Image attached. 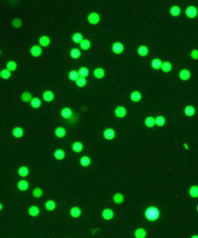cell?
Returning a JSON list of instances; mask_svg holds the SVG:
<instances>
[{"label": "cell", "instance_id": "obj_1", "mask_svg": "<svg viewBox=\"0 0 198 238\" xmlns=\"http://www.w3.org/2000/svg\"><path fill=\"white\" fill-rule=\"evenodd\" d=\"M158 214H159L158 211V209H156L155 208H149L148 209H147L145 213L146 217L149 220H155L156 218L158 217Z\"/></svg>", "mask_w": 198, "mask_h": 238}, {"label": "cell", "instance_id": "obj_2", "mask_svg": "<svg viewBox=\"0 0 198 238\" xmlns=\"http://www.w3.org/2000/svg\"><path fill=\"white\" fill-rule=\"evenodd\" d=\"M88 22H90V23L96 24V23H98V22H99V20H100V17H99V15L97 13V12H91V13L88 15Z\"/></svg>", "mask_w": 198, "mask_h": 238}, {"label": "cell", "instance_id": "obj_3", "mask_svg": "<svg viewBox=\"0 0 198 238\" xmlns=\"http://www.w3.org/2000/svg\"><path fill=\"white\" fill-rule=\"evenodd\" d=\"M112 51L116 53H121L123 51V45L120 42H116L112 45Z\"/></svg>", "mask_w": 198, "mask_h": 238}, {"label": "cell", "instance_id": "obj_4", "mask_svg": "<svg viewBox=\"0 0 198 238\" xmlns=\"http://www.w3.org/2000/svg\"><path fill=\"white\" fill-rule=\"evenodd\" d=\"M115 113H116V116L119 117V118H122V117H124V116L125 115L126 111H125V109L123 108V107H121V106H118L117 108H116V110H115Z\"/></svg>", "mask_w": 198, "mask_h": 238}, {"label": "cell", "instance_id": "obj_5", "mask_svg": "<svg viewBox=\"0 0 198 238\" xmlns=\"http://www.w3.org/2000/svg\"><path fill=\"white\" fill-rule=\"evenodd\" d=\"M31 54L34 56H38L41 54V48L39 46H33L31 48Z\"/></svg>", "mask_w": 198, "mask_h": 238}, {"label": "cell", "instance_id": "obj_6", "mask_svg": "<svg viewBox=\"0 0 198 238\" xmlns=\"http://www.w3.org/2000/svg\"><path fill=\"white\" fill-rule=\"evenodd\" d=\"M40 46H47L50 44V38L46 36H42L39 39Z\"/></svg>", "mask_w": 198, "mask_h": 238}, {"label": "cell", "instance_id": "obj_7", "mask_svg": "<svg viewBox=\"0 0 198 238\" xmlns=\"http://www.w3.org/2000/svg\"><path fill=\"white\" fill-rule=\"evenodd\" d=\"M104 136H105V138L109 139V140L112 139L114 136H115V131L111 128L106 129V130L104 131Z\"/></svg>", "mask_w": 198, "mask_h": 238}, {"label": "cell", "instance_id": "obj_8", "mask_svg": "<svg viewBox=\"0 0 198 238\" xmlns=\"http://www.w3.org/2000/svg\"><path fill=\"white\" fill-rule=\"evenodd\" d=\"M43 98L47 102L51 101L54 98V93L51 91H46L43 93Z\"/></svg>", "mask_w": 198, "mask_h": 238}, {"label": "cell", "instance_id": "obj_9", "mask_svg": "<svg viewBox=\"0 0 198 238\" xmlns=\"http://www.w3.org/2000/svg\"><path fill=\"white\" fill-rule=\"evenodd\" d=\"M130 98H131V100H133L135 102L139 101V100H140V98H141V94L140 92H138V91L132 92L130 94Z\"/></svg>", "mask_w": 198, "mask_h": 238}, {"label": "cell", "instance_id": "obj_10", "mask_svg": "<svg viewBox=\"0 0 198 238\" xmlns=\"http://www.w3.org/2000/svg\"><path fill=\"white\" fill-rule=\"evenodd\" d=\"M93 74H94V75H95L96 78L101 79V78H102L104 75V70L101 68H97L95 70H94Z\"/></svg>", "mask_w": 198, "mask_h": 238}, {"label": "cell", "instance_id": "obj_11", "mask_svg": "<svg viewBox=\"0 0 198 238\" xmlns=\"http://www.w3.org/2000/svg\"><path fill=\"white\" fill-rule=\"evenodd\" d=\"M179 76H180L181 79L186 80V79H187L190 77V72L188 71L187 69H182V70L180 71Z\"/></svg>", "mask_w": 198, "mask_h": 238}, {"label": "cell", "instance_id": "obj_12", "mask_svg": "<svg viewBox=\"0 0 198 238\" xmlns=\"http://www.w3.org/2000/svg\"><path fill=\"white\" fill-rule=\"evenodd\" d=\"M197 14V9H196V7H192V6H190L187 7V15L189 17H194L195 15Z\"/></svg>", "mask_w": 198, "mask_h": 238}, {"label": "cell", "instance_id": "obj_13", "mask_svg": "<svg viewBox=\"0 0 198 238\" xmlns=\"http://www.w3.org/2000/svg\"><path fill=\"white\" fill-rule=\"evenodd\" d=\"M71 114H72V111L69 108H64L62 109L61 115L63 116L64 118H69V117L71 116Z\"/></svg>", "mask_w": 198, "mask_h": 238}, {"label": "cell", "instance_id": "obj_14", "mask_svg": "<svg viewBox=\"0 0 198 238\" xmlns=\"http://www.w3.org/2000/svg\"><path fill=\"white\" fill-rule=\"evenodd\" d=\"M22 100L25 101V102H31L32 100V98H31V94L29 93V92H24L22 94Z\"/></svg>", "mask_w": 198, "mask_h": 238}, {"label": "cell", "instance_id": "obj_15", "mask_svg": "<svg viewBox=\"0 0 198 238\" xmlns=\"http://www.w3.org/2000/svg\"><path fill=\"white\" fill-rule=\"evenodd\" d=\"M0 75H1L2 78H3V79H8L10 75H11V72H10L9 69H4L0 72Z\"/></svg>", "mask_w": 198, "mask_h": 238}, {"label": "cell", "instance_id": "obj_16", "mask_svg": "<svg viewBox=\"0 0 198 238\" xmlns=\"http://www.w3.org/2000/svg\"><path fill=\"white\" fill-rule=\"evenodd\" d=\"M80 46L82 49L83 50H87L88 49L89 47H90V41H88V40H83L81 42H80Z\"/></svg>", "mask_w": 198, "mask_h": 238}, {"label": "cell", "instance_id": "obj_17", "mask_svg": "<svg viewBox=\"0 0 198 238\" xmlns=\"http://www.w3.org/2000/svg\"><path fill=\"white\" fill-rule=\"evenodd\" d=\"M12 134L17 136V137H20V136H22V134H23V131H22V128L20 127H16L13 129V131H12Z\"/></svg>", "mask_w": 198, "mask_h": 238}, {"label": "cell", "instance_id": "obj_18", "mask_svg": "<svg viewBox=\"0 0 198 238\" xmlns=\"http://www.w3.org/2000/svg\"><path fill=\"white\" fill-rule=\"evenodd\" d=\"M72 39H73V41L74 42H77V43H80V42L83 41V36H82V35L80 33H75L74 34L73 37H72Z\"/></svg>", "mask_w": 198, "mask_h": 238}, {"label": "cell", "instance_id": "obj_19", "mask_svg": "<svg viewBox=\"0 0 198 238\" xmlns=\"http://www.w3.org/2000/svg\"><path fill=\"white\" fill-rule=\"evenodd\" d=\"M151 64H152V66L153 67V68L158 69V68H160V67H162V64H162V62H161L160 60L154 59V60H153L152 61Z\"/></svg>", "mask_w": 198, "mask_h": 238}, {"label": "cell", "instance_id": "obj_20", "mask_svg": "<svg viewBox=\"0 0 198 238\" xmlns=\"http://www.w3.org/2000/svg\"><path fill=\"white\" fill-rule=\"evenodd\" d=\"M138 53L141 55V56H145L148 54V48L145 46H141L139 47L138 49Z\"/></svg>", "mask_w": 198, "mask_h": 238}, {"label": "cell", "instance_id": "obj_21", "mask_svg": "<svg viewBox=\"0 0 198 238\" xmlns=\"http://www.w3.org/2000/svg\"><path fill=\"white\" fill-rule=\"evenodd\" d=\"M16 68H17V64L15 63L14 61L10 60L7 63V69H9V70H14Z\"/></svg>", "mask_w": 198, "mask_h": 238}, {"label": "cell", "instance_id": "obj_22", "mask_svg": "<svg viewBox=\"0 0 198 238\" xmlns=\"http://www.w3.org/2000/svg\"><path fill=\"white\" fill-rule=\"evenodd\" d=\"M55 135L59 136V137H61V136H64V134H65V130L63 128V127H57L56 130H55Z\"/></svg>", "mask_w": 198, "mask_h": 238}, {"label": "cell", "instance_id": "obj_23", "mask_svg": "<svg viewBox=\"0 0 198 238\" xmlns=\"http://www.w3.org/2000/svg\"><path fill=\"white\" fill-rule=\"evenodd\" d=\"M31 105L33 107V108H38L41 105V101H40L39 98H32V100L31 101Z\"/></svg>", "mask_w": 198, "mask_h": 238}, {"label": "cell", "instance_id": "obj_24", "mask_svg": "<svg viewBox=\"0 0 198 238\" xmlns=\"http://www.w3.org/2000/svg\"><path fill=\"white\" fill-rule=\"evenodd\" d=\"M145 124L148 126H153L155 124V119L151 118V117H148L145 119Z\"/></svg>", "mask_w": 198, "mask_h": 238}, {"label": "cell", "instance_id": "obj_25", "mask_svg": "<svg viewBox=\"0 0 198 238\" xmlns=\"http://www.w3.org/2000/svg\"><path fill=\"white\" fill-rule=\"evenodd\" d=\"M72 148H73L74 150H75L76 152H78V151H80L82 150V148H83V146H82V144L80 142H74L73 144V146H72Z\"/></svg>", "mask_w": 198, "mask_h": 238}, {"label": "cell", "instance_id": "obj_26", "mask_svg": "<svg viewBox=\"0 0 198 238\" xmlns=\"http://www.w3.org/2000/svg\"><path fill=\"white\" fill-rule=\"evenodd\" d=\"M78 74L80 75L81 77H84V76H87L88 74V69L85 68V67H82V68L79 69L78 70Z\"/></svg>", "mask_w": 198, "mask_h": 238}, {"label": "cell", "instance_id": "obj_27", "mask_svg": "<svg viewBox=\"0 0 198 238\" xmlns=\"http://www.w3.org/2000/svg\"><path fill=\"white\" fill-rule=\"evenodd\" d=\"M78 75H79L78 72H77L75 70H73V71H71L70 73H69V77L72 79V80H77V79H78Z\"/></svg>", "mask_w": 198, "mask_h": 238}, {"label": "cell", "instance_id": "obj_28", "mask_svg": "<svg viewBox=\"0 0 198 238\" xmlns=\"http://www.w3.org/2000/svg\"><path fill=\"white\" fill-rule=\"evenodd\" d=\"M170 12H171V14L176 16V15H178L180 13V8L177 6H173V7H172V8L170 9Z\"/></svg>", "mask_w": 198, "mask_h": 238}, {"label": "cell", "instance_id": "obj_29", "mask_svg": "<svg viewBox=\"0 0 198 238\" xmlns=\"http://www.w3.org/2000/svg\"><path fill=\"white\" fill-rule=\"evenodd\" d=\"M76 84H78V86L82 87L86 84V79H84V77H78V79L76 80Z\"/></svg>", "mask_w": 198, "mask_h": 238}, {"label": "cell", "instance_id": "obj_30", "mask_svg": "<svg viewBox=\"0 0 198 238\" xmlns=\"http://www.w3.org/2000/svg\"><path fill=\"white\" fill-rule=\"evenodd\" d=\"M54 156H55L57 159L60 160V159H62L64 156V153L62 150H57L55 152H54Z\"/></svg>", "mask_w": 198, "mask_h": 238}, {"label": "cell", "instance_id": "obj_31", "mask_svg": "<svg viewBox=\"0 0 198 238\" xmlns=\"http://www.w3.org/2000/svg\"><path fill=\"white\" fill-rule=\"evenodd\" d=\"M70 55L72 57H74V58H77V57H78L79 56H80V51H79V50H78V49H73L70 51Z\"/></svg>", "mask_w": 198, "mask_h": 238}, {"label": "cell", "instance_id": "obj_32", "mask_svg": "<svg viewBox=\"0 0 198 238\" xmlns=\"http://www.w3.org/2000/svg\"><path fill=\"white\" fill-rule=\"evenodd\" d=\"M171 68H172V65H171V64L169 63V62H165V63H163L162 64V69L166 72L169 71Z\"/></svg>", "mask_w": 198, "mask_h": 238}, {"label": "cell", "instance_id": "obj_33", "mask_svg": "<svg viewBox=\"0 0 198 238\" xmlns=\"http://www.w3.org/2000/svg\"><path fill=\"white\" fill-rule=\"evenodd\" d=\"M194 108L192 106H188L185 109V113L187 114V115H192L193 113H194Z\"/></svg>", "mask_w": 198, "mask_h": 238}, {"label": "cell", "instance_id": "obj_34", "mask_svg": "<svg viewBox=\"0 0 198 238\" xmlns=\"http://www.w3.org/2000/svg\"><path fill=\"white\" fill-rule=\"evenodd\" d=\"M190 191H191L190 192L191 195L193 196V197H197V196H198V187L194 186V187H192V188H191Z\"/></svg>", "mask_w": 198, "mask_h": 238}, {"label": "cell", "instance_id": "obj_35", "mask_svg": "<svg viewBox=\"0 0 198 238\" xmlns=\"http://www.w3.org/2000/svg\"><path fill=\"white\" fill-rule=\"evenodd\" d=\"M80 161H81L82 165H84V166H87L89 163H90V160H89V158L88 157H85V156L82 158Z\"/></svg>", "mask_w": 198, "mask_h": 238}, {"label": "cell", "instance_id": "obj_36", "mask_svg": "<svg viewBox=\"0 0 198 238\" xmlns=\"http://www.w3.org/2000/svg\"><path fill=\"white\" fill-rule=\"evenodd\" d=\"M164 118H163V117H158L157 118L155 119V123L156 124H158V125H159V126H161V125H163V123H164Z\"/></svg>", "mask_w": 198, "mask_h": 238}, {"label": "cell", "instance_id": "obj_37", "mask_svg": "<svg viewBox=\"0 0 198 238\" xmlns=\"http://www.w3.org/2000/svg\"><path fill=\"white\" fill-rule=\"evenodd\" d=\"M12 25H13V27H21V25H22V21H21V19H18V18L14 19L13 21H12Z\"/></svg>", "mask_w": 198, "mask_h": 238}, {"label": "cell", "instance_id": "obj_38", "mask_svg": "<svg viewBox=\"0 0 198 238\" xmlns=\"http://www.w3.org/2000/svg\"><path fill=\"white\" fill-rule=\"evenodd\" d=\"M18 187L21 188V189H26L28 187V184H27V183L26 181H21V182H19L18 183Z\"/></svg>", "mask_w": 198, "mask_h": 238}, {"label": "cell", "instance_id": "obj_39", "mask_svg": "<svg viewBox=\"0 0 198 238\" xmlns=\"http://www.w3.org/2000/svg\"><path fill=\"white\" fill-rule=\"evenodd\" d=\"M136 237H137L138 238H143L144 237H145V231H143V230H138L137 232H136Z\"/></svg>", "mask_w": 198, "mask_h": 238}, {"label": "cell", "instance_id": "obj_40", "mask_svg": "<svg viewBox=\"0 0 198 238\" xmlns=\"http://www.w3.org/2000/svg\"><path fill=\"white\" fill-rule=\"evenodd\" d=\"M19 174H20L21 175H22V176L26 175H27V174H28V170H27L26 168H25V167L20 168V169H19Z\"/></svg>", "mask_w": 198, "mask_h": 238}, {"label": "cell", "instance_id": "obj_41", "mask_svg": "<svg viewBox=\"0 0 198 238\" xmlns=\"http://www.w3.org/2000/svg\"><path fill=\"white\" fill-rule=\"evenodd\" d=\"M192 238H198V237H193Z\"/></svg>", "mask_w": 198, "mask_h": 238}, {"label": "cell", "instance_id": "obj_42", "mask_svg": "<svg viewBox=\"0 0 198 238\" xmlns=\"http://www.w3.org/2000/svg\"><path fill=\"white\" fill-rule=\"evenodd\" d=\"M197 209H198V208H197Z\"/></svg>", "mask_w": 198, "mask_h": 238}]
</instances>
